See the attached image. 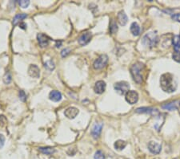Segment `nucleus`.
<instances>
[{"label": "nucleus", "mask_w": 180, "mask_h": 159, "mask_svg": "<svg viewBox=\"0 0 180 159\" xmlns=\"http://www.w3.org/2000/svg\"><path fill=\"white\" fill-rule=\"evenodd\" d=\"M126 146V142L122 140H118L114 143V148L118 150H122Z\"/></svg>", "instance_id": "4be33fe9"}, {"label": "nucleus", "mask_w": 180, "mask_h": 159, "mask_svg": "<svg viewBox=\"0 0 180 159\" xmlns=\"http://www.w3.org/2000/svg\"><path fill=\"white\" fill-rule=\"evenodd\" d=\"M78 113H79V111H78V109L77 108H75V107H69L68 109L65 110L64 114H65V116H67V118L74 119V118H75L77 116Z\"/></svg>", "instance_id": "f8f14e48"}, {"label": "nucleus", "mask_w": 180, "mask_h": 159, "mask_svg": "<svg viewBox=\"0 0 180 159\" xmlns=\"http://www.w3.org/2000/svg\"><path fill=\"white\" fill-rule=\"evenodd\" d=\"M173 59H174L175 60L178 61V62H180V53L174 52V54H173Z\"/></svg>", "instance_id": "7c9ffc66"}, {"label": "nucleus", "mask_w": 180, "mask_h": 159, "mask_svg": "<svg viewBox=\"0 0 180 159\" xmlns=\"http://www.w3.org/2000/svg\"><path fill=\"white\" fill-rule=\"evenodd\" d=\"M156 109L153 108H147V107H143V108H139L136 109V113H152L156 112Z\"/></svg>", "instance_id": "6ab92c4d"}, {"label": "nucleus", "mask_w": 180, "mask_h": 159, "mask_svg": "<svg viewBox=\"0 0 180 159\" xmlns=\"http://www.w3.org/2000/svg\"><path fill=\"white\" fill-rule=\"evenodd\" d=\"M4 143H5V137H4L3 135L0 134V149L3 146Z\"/></svg>", "instance_id": "473e14b6"}, {"label": "nucleus", "mask_w": 180, "mask_h": 159, "mask_svg": "<svg viewBox=\"0 0 180 159\" xmlns=\"http://www.w3.org/2000/svg\"><path fill=\"white\" fill-rule=\"evenodd\" d=\"M3 82L6 85H8L11 82V75L10 72H7L3 76Z\"/></svg>", "instance_id": "393cba45"}, {"label": "nucleus", "mask_w": 180, "mask_h": 159, "mask_svg": "<svg viewBox=\"0 0 180 159\" xmlns=\"http://www.w3.org/2000/svg\"><path fill=\"white\" fill-rule=\"evenodd\" d=\"M70 51L71 50L69 49V48H65V49H63L62 51H61V55H62V56L63 57H66L67 55L70 54Z\"/></svg>", "instance_id": "c756f323"}, {"label": "nucleus", "mask_w": 180, "mask_h": 159, "mask_svg": "<svg viewBox=\"0 0 180 159\" xmlns=\"http://www.w3.org/2000/svg\"><path fill=\"white\" fill-rule=\"evenodd\" d=\"M28 74L33 78H39L40 76V69L35 64H31L28 68Z\"/></svg>", "instance_id": "9b49d317"}, {"label": "nucleus", "mask_w": 180, "mask_h": 159, "mask_svg": "<svg viewBox=\"0 0 180 159\" xmlns=\"http://www.w3.org/2000/svg\"><path fill=\"white\" fill-rule=\"evenodd\" d=\"M39 151L46 155H51L55 152V150L52 147H40Z\"/></svg>", "instance_id": "aec40b11"}, {"label": "nucleus", "mask_w": 180, "mask_h": 159, "mask_svg": "<svg viewBox=\"0 0 180 159\" xmlns=\"http://www.w3.org/2000/svg\"><path fill=\"white\" fill-rule=\"evenodd\" d=\"M19 97L20 101H23V102L27 100V95H26L25 92L23 91V90H20L19 91Z\"/></svg>", "instance_id": "cd10ccee"}, {"label": "nucleus", "mask_w": 180, "mask_h": 159, "mask_svg": "<svg viewBox=\"0 0 180 159\" xmlns=\"http://www.w3.org/2000/svg\"><path fill=\"white\" fill-rule=\"evenodd\" d=\"M61 44H62V42H61V41H59V42H57V43H56V47H59L61 46Z\"/></svg>", "instance_id": "f704fd0d"}, {"label": "nucleus", "mask_w": 180, "mask_h": 159, "mask_svg": "<svg viewBox=\"0 0 180 159\" xmlns=\"http://www.w3.org/2000/svg\"><path fill=\"white\" fill-rule=\"evenodd\" d=\"M159 42V37L156 33L155 32H149L147 35H144L143 38L142 43L144 44L145 46L149 47H153L156 46L157 43Z\"/></svg>", "instance_id": "7ed1b4c3"}, {"label": "nucleus", "mask_w": 180, "mask_h": 159, "mask_svg": "<svg viewBox=\"0 0 180 159\" xmlns=\"http://www.w3.org/2000/svg\"><path fill=\"white\" fill-rule=\"evenodd\" d=\"M37 39H38V41H39V45H40V47H45L48 46L50 39H49V37H48L47 35L40 33V34H39V35H37Z\"/></svg>", "instance_id": "ddd939ff"}, {"label": "nucleus", "mask_w": 180, "mask_h": 159, "mask_svg": "<svg viewBox=\"0 0 180 159\" xmlns=\"http://www.w3.org/2000/svg\"><path fill=\"white\" fill-rule=\"evenodd\" d=\"M171 19L177 22H180V14H175L171 16Z\"/></svg>", "instance_id": "2f4dec72"}, {"label": "nucleus", "mask_w": 180, "mask_h": 159, "mask_svg": "<svg viewBox=\"0 0 180 159\" xmlns=\"http://www.w3.org/2000/svg\"><path fill=\"white\" fill-rule=\"evenodd\" d=\"M144 64L140 62H137L134 64L130 68V73L133 77V80L137 84H141L143 82V76L142 72L144 69Z\"/></svg>", "instance_id": "f03ea898"}, {"label": "nucleus", "mask_w": 180, "mask_h": 159, "mask_svg": "<svg viewBox=\"0 0 180 159\" xmlns=\"http://www.w3.org/2000/svg\"><path fill=\"white\" fill-rule=\"evenodd\" d=\"M127 16L125 14L124 12H120L118 14V21L121 26H125L127 23Z\"/></svg>", "instance_id": "dca6fc26"}, {"label": "nucleus", "mask_w": 180, "mask_h": 159, "mask_svg": "<svg viewBox=\"0 0 180 159\" xmlns=\"http://www.w3.org/2000/svg\"><path fill=\"white\" fill-rule=\"evenodd\" d=\"M110 31L112 34H114L116 33L118 31V27H117V23L114 20H111V23L110 24Z\"/></svg>", "instance_id": "b1692460"}, {"label": "nucleus", "mask_w": 180, "mask_h": 159, "mask_svg": "<svg viewBox=\"0 0 180 159\" xmlns=\"http://www.w3.org/2000/svg\"><path fill=\"white\" fill-rule=\"evenodd\" d=\"M94 92L98 94H102L106 89V83L103 81H98L95 83L94 85Z\"/></svg>", "instance_id": "4468645a"}, {"label": "nucleus", "mask_w": 180, "mask_h": 159, "mask_svg": "<svg viewBox=\"0 0 180 159\" xmlns=\"http://www.w3.org/2000/svg\"><path fill=\"white\" fill-rule=\"evenodd\" d=\"M19 27L20 28H22V29H26V28H27V24L25 23H20Z\"/></svg>", "instance_id": "72a5a7b5"}, {"label": "nucleus", "mask_w": 180, "mask_h": 159, "mask_svg": "<svg viewBox=\"0 0 180 159\" xmlns=\"http://www.w3.org/2000/svg\"><path fill=\"white\" fill-rule=\"evenodd\" d=\"M27 17V14H24V13H22V14H17V15L15 16L14 20H13V24H14V25H17L21 20L26 19Z\"/></svg>", "instance_id": "412c9836"}, {"label": "nucleus", "mask_w": 180, "mask_h": 159, "mask_svg": "<svg viewBox=\"0 0 180 159\" xmlns=\"http://www.w3.org/2000/svg\"><path fill=\"white\" fill-rule=\"evenodd\" d=\"M161 89L164 92L171 93L177 89V82L172 74L165 73L160 78Z\"/></svg>", "instance_id": "f257e3e1"}, {"label": "nucleus", "mask_w": 180, "mask_h": 159, "mask_svg": "<svg viewBox=\"0 0 180 159\" xmlns=\"http://www.w3.org/2000/svg\"><path fill=\"white\" fill-rule=\"evenodd\" d=\"M126 101L130 105L135 104L139 100V94L135 91H129L126 94Z\"/></svg>", "instance_id": "423d86ee"}, {"label": "nucleus", "mask_w": 180, "mask_h": 159, "mask_svg": "<svg viewBox=\"0 0 180 159\" xmlns=\"http://www.w3.org/2000/svg\"><path fill=\"white\" fill-rule=\"evenodd\" d=\"M91 37H92V35H91L90 32H88V31L85 32V33H83L80 35V37L78 38V43L81 46H85L90 42Z\"/></svg>", "instance_id": "0eeeda50"}, {"label": "nucleus", "mask_w": 180, "mask_h": 159, "mask_svg": "<svg viewBox=\"0 0 180 159\" xmlns=\"http://www.w3.org/2000/svg\"><path fill=\"white\" fill-rule=\"evenodd\" d=\"M130 32L132 33V35L134 36H138L140 34V27L139 26L137 23H132L130 25Z\"/></svg>", "instance_id": "a211bd4d"}, {"label": "nucleus", "mask_w": 180, "mask_h": 159, "mask_svg": "<svg viewBox=\"0 0 180 159\" xmlns=\"http://www.w3.org/2000/svg\"><path fill=\"white\" fill-rule=\"evenodd\" d=\"M108 62V56L106 55H101L93 64L94 69H102V68L106 66Z\"/></svg>", "instance_id": "39448f33"}, {"label": "nucleus", "mask_w": 180, "mask_h": 159, "mask_svg": "<svg viewBox=\"0 0 180 159\" xmlns=\"http://www.w3.org/2000/svg\"><path fill=\"white\" fill-rule=\"evenodd\" d=\"M7 123V118L3 115H0V126L3 127Z\"/></svg>", "instance_id": "c85d7f7f"}, {"label": "nucleus", "mask_w": 180, "mask_h": 159, "mask_svg": "<svg viewBox=\"0 0 180 159\" xmlns=\"http://www.w3.org/2000/svg\"><path fill=\"white\" fill-rule=\"evenodd\" d=\"M19 4L21 7L23 8H27L30 5V1H27V0H22V1H19Z\"/></svg>", "instance_id": "bb28decb"}, {"label": "nucleus", "mask_w": 180, "mask_h": 159, "mask_svg": "<svg viewBox=\"0 0 180 159\" xmlns=\"http://www.w3.org/2000/svg\"><path fill=\"white\" fill-rule=\"evenodd\" d=\"M94 159H105V155L101 150H98L94 154Z\"/></svg>", "instance_id": "a878e982"}, {"label": "nucleus", "mask_w": 180, "mask_h": 159, "mask_svg": "<svg viewBox=\"0 0 180 159\" xmlns=\"http://www.w3.org/2000/svg\"><path fill=\"white\" fill-rule=\"evenodd\" d=\"M114 89L119 95H124L129 92L130 85L126 81L117 82L114 85Z\"/></svg>", "instance_id": "20e7f679"}, {"label": "nucleus", "mask_w": 180, "mask_h": 159, "mask_svg": "<svg viewBox=\"0 0 180 159\" xmlns=\"http://www.w3.org/2000/svg\"><path fill=\"white\" fill-rule=\"evenodd\" d=\"M44 67L47 68V70H49V71H52V70L55 69V63L53 62L52 60H47V62L44 64Z\"/></svg>", "instance_id": "5701e85b"}, {"label": "nucleus", "mask_w": 180, "mask_h": 159, "mask_svg": "<svg viewBox=\"0 0 180 159\" xmlns=\"http://www.w3.org/2000/svg\"><path fill=\"white\" fill-rule=\"evenodd\" d=\"M180 107V101H171L170 103H167L165 105H162V108L169 111H174L177 110Z\"/></svg>", "instance_id": "9d476101"}, {"label": "nucleus", "mask_w": 180, "mask_h": 159, "mask_svg": "<svg viewBox=\"0 0 180 159\" xmlns=\"http://www.w3.org/2000/svg\"><path fill=\"white\" fill-rule=\"evenodd\" d=\"M148 149L151 153H152L154 154H158L160 153L162 146L160 144L157 143L155 141H150L148 144Z\"/></svg>", "instance_id": "1a4fd4ad"}, {"label": "nucleus", "mask_w": 180, "mask_h": 159, "mask_svg": "<svg viewBox=\"0 0 180 159\" xmlns=\"http://www.w3.org/2000/svg\"><path fill=\"white\" fill-rule=\"evenodd\" d=\"M173 45H174V49L175 52L176 53H180V36L179 35H175L173 38Z\"/></svg>", "instance_id": "f3484780"}, {"label": "nucleus", "mask_w": 180, "mask_h": 159, "mask_svg": "<svg viewBox=\"0 0 180 159\" xmlns=\"http://www.w3.org/2000/svg\"><path fill=\"white\" fill-rule=\"evenodd\" d=\"M102 126H103V124L102 123H96L93 126V128L91 129V135L94 139H97L99 137L101 132H102Z\"/></svg>", "instance_id": "6e6552de"}, {"label": "nucleus", "mask_w": 180, "mask_h": 159, "mask_svg": "<svg viewBox=\"0 0 180 159\" xmlns=\"http://www.w3.org/2000/svg\"><path fill=\"white\" fill-rule=\"evenodd\" d=\"M49 98H50L51 101H54V102H58V101H60L62 100V94L59 91L54 90V91H51L50 93Z\"/></svg>", "instance_id": "2eb2a0df"}]
</instances>
